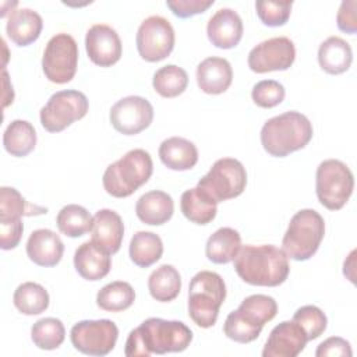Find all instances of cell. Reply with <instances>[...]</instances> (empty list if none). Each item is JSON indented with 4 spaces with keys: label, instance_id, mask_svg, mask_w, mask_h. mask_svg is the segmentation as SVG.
<instances>
[{
    "label": "cell",
    "instance_id": "cell-25",
    "mask_svg": "<svg viewBox=\"0 0 357 357\" xmlns=\"http://www.w3.org/2000/svg\"><path fill=\"white\" fill-rule=\"evenodd\" d=\"M159 158L167 169L184 172L197 165L198 149L194 142L183 137H170L162 141L159 146Z\"/></svg>",
    "mask_w": 357,
    "mask_h": 357
},
{
    "label": "cell",
    "instance_id": "cell-30",
    "mask_svg": "<svg viewBox=\"0 0 357 357\" xmlns=\"http://www.w3.org/2000/svg\"><path fill=\"white\" fill-rule=\"evenodd\" d=\"M130 258L139 268H149L162 258V238L152 231H137L130 241Z\"/></svg>",
    "mask_w": 357,
    "mask_h": 357
},
{
    "label": "cell",
    "instance_id": "cell-33",
    "mask_svg": "<svg viewBox=\"0 0 357 357\" xmlns=\"http://www.w3.org/2000/svg\"><path fill=\"white\" fill-rule=\"evenodd\" d=\"M15 308L25 315H38L49 307L47 290L35 282H25L20 284L13 296Z\"/></svg>",
    "mask_w": 357,
    "mask_h": 357
},
{
    "label": "cell",
    "instance_id": "cell-9",
    "mask_svg": "<svg viewBox=\"0 0 357 357\" xmlns=\"http://www.w3.org/2000/svg\"><path fill=\"white\" fill-rule=\"evenodd\" d=\"M245 167L234 158L218 159L197 184L216 204L238 197L245 190Z\"/></svg>",
    "mask_w": 357,
    "mask_h": 357
},
{
    "label": "cell",
    "instance_id": "cell-2",
    "mask_svg": "<svg viewBox=\"0 0 357 357\" xmlns=\"http://www.w3.org/2000/svg\"><path fill=\"white\" fill-rule=\"evenodd\" d=\"M234 271L248 284L275 287L287 279L290 266L282 248L272 244H248L236 255Z\"/></svg>",
    "mask_w": 357,
    "mask_h": 357
},
{
    "label": "cell",
    "instance_id": "cell-28",
    "mask_svg": "<svg viewBox=\"0 0 357 357\" xmlns=\"http://www.w3.org/2000/svg\"><path fill=\"white\" fill-rule=\"evenodd\" d=\"M240 248V233L231 227H220L208 238L205 254L213 264H229L234 261Z\"/></svg>",
    "mask_w": 357,
    "mask_h": 357
},
{
    "label": "cell",
    "instance_id": "cell-15",
    "mask_svg": "<svg viewBox=\"0 0 357 357\" xmlns=\"http://www.w3.org/2000/svg\"><path fill=\"white\" fill-rule=\"evenodd\" d=\"M116 131L124 135H135L148 128L153 120V107L142 96L130 95L117 100L109 114Z\"/></svg>",
    "mask_w": 357,
    "mask_h": 357
},
{
    "label": "cell",
    "instance_id": "cell-37",
    "mask_svg": "<svg viewBox=\"0 0 357 357\" xmlns=\"http://www.w3.org/2000/svg\"><path fill=\"white\" fill-rule=\"evenodd\" d=\"M66 329L60 319L47 317L36 321L31 328V339L38 349L54 350L64 342Z\"/></svg>",
    "mask_w": 357,
    "mask_h": 357
},
{
    "label": "cell",
    "instance_id": "cell-26",
    "mask_svg": "<svg viewBox=\"0 0 357 357\" xmlns=\"http://www.w3.org/2000/svg\"><path fill=\"white\" fill-rule=\"evenodd\" d=\"M353 61V52L350 45L339 38L329 36L319 45L318 49V63L324 71L328 74H342L347 71Z\"/></svg>",
    "mask_w": 357,
    "mask_h": 357
},
{
    "label": "cell",
    "instance_id": "cell-5",
    "mask_svg": "<svg viewBox=\"0 0 357 357\" xmlns=\"http://www.w3.org/2000/svg\"><path fill=\"white\" fill-rule=\"evenodd\" d=\"M153 162L145 149H131L103 173L102 183L106 192L116 198H126L134 194L152 176Z\"/></svg>",
    "mask_w": 357,
    "mask_h": 357
},
{
    "label": "cell",
    "instance_id": "cell-44",
    "mask_svg": "<svg viewBox=\"0 0 357 357\" xmlns=\"http://www.w3.org/2000/svg\"><path fill=\"white\" fill-rule=\"evenodd\" d=\"M353 354L350 343L339 336H332L324 340L315 350L317 357H326V356H346L350 357Z\"/></svg>",
    "mask_w": 357,
    "mask_h": 357
},
{
    "label": "cell",
    "instance_id": "cell-38",
    "mask_svg": "<svg viewBox=\"0 0 357 357\" xmlns=\"http://www.w3.org/2000/svg\"><path fill=\"white\" fill-rule=\"evenodd\" d=\"M293 321L297 322L303 328L308 340H314V339L319 337L325 332L326 325H328L326 315L317 305L300 307L294 312Z\"/></svg>",
    "mask_w": 357,
    "mask_h": 357
},
{
    "label": "cell",
    "instance_id": "cell-7",
    "mask_svg": "<svg viewBox=\"0 0 357 357\" xmlns=\"http://www.w3.org/2000/svg\"><path fill=\"white\" fill-rule=\"evenodd\" d=\"M324 234V218L314 209H301L290 219L282 240V250L287 258L307 261L318 251Z\"/></svg>",
    "mask_w": 357,
    "mask_h": 357
},
{
    "label": "cell",
    "instance_id": "cell-24",
    "mask_svg": "<svg viewBox=\"0 0 357 357\" xmlns=\"http://www.w3.org/2000/svg\"><path fill=\"white\" fill-rule=\"evenodd\" d=\"M174 212L173 198L160 190H152L141 195L135 204L138 219L151 226H160L172 219Z\"/></svg>",
    "mask_w": 357,
    "mask_h": 357
},
{
    "label": "cell",
    "instance_id": "cell-8",
    "mask_svg": "<svg viewBox=\"0 0 357 357\" xmlns=\"http://www.w3.org/2000/svg\"><path fill=\"white\" fill-rule=\"evenodd\" d=\"M354 188L351 170L339 159H326L319 163L315 174V190L321 205L329 211L342 209Z\"/></svg>",
    "mask_w": 357,
    "mask_h": 357
},
{
    "label": "cell",
    "instance_id": "cell-1",
    "mask_svg": "<svg viewBox=\"0 0 357 357\" xmlns=\"http://www.w3.org/2000/svg\"><path fill=\"white\" fill-rule=\"evenodd\" d=\"M192 340V331L181 321L148 318L132 329L126 340L127 357H149L184 351Z\"/></svg>",
    "mask_w": 357,
    "mask_h": 357
},
{
    "label": "cell",
    "instance_id": "cell-36",
    "mask_svg": "<svg viewBox=\"0 0 357 357\" xmlns=\"http://www.w3.org/2000/svg\"><path fill=\"white\" fill-rule=\"evenodd\" d=\"M152 85L160 96L176 98L187 89L188 75L184 68L176 64H167L153 74Z\"/></svg>",
    "mask_w": 357,
    "mask_h": 357
},
{
    "label": "cell",
    "instance_id": "cell-35",
    "mask_svg": "<svg viewBox=\"0 0 357 357\" xmlns=\"http://www.w3.org/2000/svg\"><path fill=\"white\" fill-rule=\"evenodd\" d=\"M93 216L77 204H68L60 209L56 218V225L59 230L68 237H81L92 229Z\"/></svg>",
    "mask_w": 357,
    "mask_h": 357
},
{
    "label": "cell",
    "instance_id": "cell-23",
    "mask_svg": "<svg viewBox=\"0 0 357 357\" xmlns=\"http://www.w3.org/2000/svg\"><path fill=\"white\" fill-rule=\"evenodd\" d=\"M42 28L43 21L36 11L18 8L11 11L6 24V33L17 46H28L40 36Z\"/></svg>",
    "mask_w": 357,
    "mask_h": 357
},
{
    "label": "cell",
    "instance_id": "cell-34",
    "mask_svg": "<svg viewBox=\"0 0 357 357\" xmlns=\"http://www.w3.org/2000/svg\"><path fill=\"white\" fill-rule=\"evenodd\" d=\"M134 300L135 291L132 286L123 280H116L103 286L96 294V305L110 312H120L130 308Z\"/></svg>",
    "mask_w": 357,
    "mask_h": 357
},
{
    "label": "cell",
    "instance_id": "cell-29",
    "mask_svg": "<svg viewBox=\"0 0 357 357\" xmlns=\"http://www.w3.org/2000/svg\"><path fill=\"white\" fill-rule=\"evenodd\" d=\"M4 149L15 158L31 153L36 145V131L26 120H13L3 134Z\"/></svg>",
    "mask_w": 357,
    "mask_h": 357
},
{
    "label": "cell",
    "instance_id": "cell-39",
    "mask_svg": "<svg viewBox=\"0 0 357 357\" xmlns=\"http://www.w3.org/2000/svg\"><path fill=\"white\" fill-rule=\"evenodd\" d=\"M286 95L284 86L275 79H264L252 86L251 98L254 103L264 109H271L283 102Z\"/></svg>",
    "mask_w": 357,
    "mask_h": 357
},
{
    "label": "cell",
    "instance_id": "cell-10",
    "mask_svg": "<svg viewBox=\"0 0 357 357\" xmlns=\"http://www.w3.org/2000/svg\"><path fill=\"white\" fill-rule=\"evenodd\" d=\"M88 107V99L82 92L75 89L59 91L40 109V124L49 132H60L85 117Z\"/></svg>",
    "mask_w": 357,
    "mask_h": 357
},
{
    "label": "cell",
    "instance_id": "cell-11",
    "mask_svg": "<svg viewBox=\"0 0 357 357\" xmlns=\"http://www.w3.org/2000/svg\"><path fill=\"white\" fill-rule=\"evenodd\" d=\"M78 66V46L75 39L64 32L52 36L42 56L45 77L53 84L70 82Z\"/></svg>",
    "mask_w": 357,
    "mask_h": 357
},
{
    "label": "cell",
    "instance_id": "cell-13",
    "mask_svg": "<svg viewBox=\"0 0 357 357\" xmlns=\"http://www.w3.org/2000/svg\"><path fill=\"white\" fill-rule=\"evenodd\" d=\"M137 50L149 63L166 59L174 47V29L169 20L160 15L145 18L137 31Z\"/></svg>",
    "mask_w": 357,
    "mask_h": 357
},
{
    "label": "cell",
    "instance_id": "cell-27",
    "mask_svg": "<svg viewBox=\"0 0 357 357\" xmlns=\"http://www.w3.org/2000/svg\"><path fill=\"white\" fill-rule=\"evenodd\" d=\"M216 202L199 187L190 188L181 194L180 209L183 215L195 225H208L216 216Z\"/></svg>",
    "mask_w": 357,
    "mask_h": 357
},
{
    "label": "cell",
    "instance_id": "cell-4",
    "mask_svg": "<svg viewBox=\"0 0 357 357\" xmlns=\"http://www.w3.org/2000/svg\"><path fill=\"white\" fill-rule=\"evenodd\" d=\"M276 312L278 304L273 297L251 294L227 315L223 332L237 343H251L259 336L264 325L276 317Z\"/></svg>",
    "mask_w": 357,
    "mask_h": 357
},
{
    "label": "cell",
    "instance_id": "cell-6",
    "mask_svg": "<svg viewBox=\"0 0 357 357\" xmlns=\"http://www.w3.org/2000/svg\"><path fill=\"white\" fill-rule=\"evenodd\" d=\"M226 298L223 278L212 271L195 273L188 286V315L201 328L216 324L219 308Z\"/></svg>",
    "mask_w": 357,
    "mask_h": 357
},
{
    "label": "cell",
    "instance_id": "cell-20",
    "mask_svg": "<svg viewBox=\"0 0 357 357\" xmlns=\"http://www.w3.org/2000/svg\"><path fill=\"white\" fill-rule=\"evenodd\" d=\"M64 244L59 234L49 229H36L26 241L28 258L39 266H54L61 261Z\"/></svg>",
    "mask_w": 357,
    "mask_h": 357
},
{
    "label": "cell",
    "instance_id": "cell-17",
    "mask_svg": "<svg viewBox=\"0 0 357 357\" xmlns=\"http://www.w3.org/2000/svg\"><path fill=\"white\" fill-rule=\"evenodd\" d=\"M308 339L303 328L291 321H283L276 325L264 346V357H296L298 356Z\"/></svg>",
    "mask_w": 357,
    "mask_h": 357
},
{
    "label": "cell",
    "instance_id": "cell-32",
    "mask_svg": "<svg viewBox=\"0 0 357 357\" xmlns=\"http://www.w3.org/2000/svg\"><path fill=\"white\" fill-rule=\"evenodd\" d=\"M47 212V208L29 204L15 188H0V220H14L22 216H36Z\"/></svg>",
    "mask_w": 357,
    "mask_h": 357
},
{
    "label": "cell",
    "instance_id": "cell-40",
    "mask_svg": "<svg viewBox=\"0 0 357 357\" xmlns=\"http://www.w3.org/2000/svg\"><path fill=\"white\" fill-rule=\"evenodd\" d=\"M293 1H257V15L268 26H282L287 22Z\"/></svg>",
    "mask_w": 357,
    "mask_h": 357
},
{
    "label": "cell",
    "instance_id": "cell-31",
    "mask_svg": "<svg viewBox=\"0 0 357 357\" xmlns=\"http://www.w3.org/2000/svg\"><path fill=\"white\" fill-rule=\"evenodd\" d=\"M148 289L156 301H172L181 290V276L173 265L163 264L149 275Z\"/></svg>",
    "mask_w": 357,
    "mask_h": 357
},
{
    "label": "cell",
    "instance_id": "cell-18",
    "mask_svg": "<svg viewBox=\"0 0 357 357\" xmlns=\"http://www.w3.org/2000/svg\"><path fill=\"white\" fill-rule=\"evenodd\" d=\"M243 21L231 8L218 10L208 21L206 35L209 42L219 49H231L243 38Z\"/></svg>",
    "mask_w": 357,
    "mask_h": 357
},
{
    "label": "cell",
    "instance_id": "cell-42",
    "mask_svg": "<svg viewBox=\"0 0 357 357\" xmlns=\"http://www.w3.org/2000/svg\"><path fill=\"white\" fill-rule=\"evenodd\" d=\"M24 225L21 219L0 220V247L1 250L15 248L22 237Z\"/></svg>",
    "mask_w": 357,
    "mask_h": 357
},
{
    "label": "cell",
    "instance_id": "cell-3",
    "mask_svg": "<svg viewBox=\"0 0 357 357\" xmlns=\"http://www.w3.org/2000/svg\"><path fill=\"white\" fill-rule=\"evenodd\" d=\"M312 124L300 112H284L265 121L261 128L264 149L276 158H284L303 149L312 138Z\"/></svg>",
    "mask_w": 357,
    "mask_h": 357
},
{
    "label": "cell",
    "instance_id": "cell-22",
    "mask_svg": "<svg viewBox=\"0 0 357 357\" xmlns=\"http://www.w3.org/2000/svg\"><path fill=\"white\" fill-rule=\"evenodd\" d=\"M74 266L82 279L91 282L100 280L110 272V254L100 250L92 241H85L75 250Z\"/></svg>",
    "mask_w": 357,
    "mask_h": 357
},
{
    "label": "cell",
    "instance_id": "cell-16",
    "mask_svg": "<svg viewBox=\"0 0 357 357\" xmlns=\"http://www.w3.org/2000/svg\"><path fill=\"white\" fill-rule=\"evenodd\" d=\"M85 49L89 60L100 67H110L116 64L123 52L119 33L106 24H95L88 29L85 36Z\"/></svg>",
    "mask_w": 357,
    "mask_h": 357
},
{
    "label": "cell",
    "instance_id": "cell-19",
    "mask_svg": "<svg viewBox=\"0 0 357 357\" xmlns=\"http://www.w3.org/2000/svg\"><path fill=\"white\" fill-rule=\"evenodd\" d=\"M124 237V225L120 215L112 209H99L93 215L91 241L105 252L116 254Z\"/></svg>",
    "mask_w": 357,
    "mask_h": 357
},
{
    "label": "cell",
    "instance_id": "cell-21",
    "mask_svg": "<svg viewBox=\"0 0 357 357\" xmlns=\"http://www.w3.org/2000/svg\"><path fill=\"white\" fill-rule=\"evenodd\" d=\"M233 81L230 63L223 57H206L197 67V84L209 95H219L229 89Z\"/></svg>",
    "mask_w": 357,
    "mask_h": 357
},
{
    "label": "cell",
    "instance_id": "cell-12",
    "mask_svg": "<svg viewBox=\"0 0 357 357\" xmlns=\"http://www.w3.org/2000/svg\"><path fill=\"white\" fill-rule=\"evenodd\" d=\"M119 328L110 319H85L77 322L70 332L73 346L88 356H106L117 342Z\"/></svg>",
    "mask_w": 357,
    "mask_h": 357
},
{
    "label": "cell",
    "instance_id": "cell-43",
    "mask_svg": "<svg viewBox=\"0 0 357 357\" xmlns=\"http://www.w3.org/2000/svg\"><path fill=\"white\" fill-rule=\"evenodd\" d=\"M356 8H357V1L356 0H344L342 1L336 22L337 28L342 32L354 35L357 32V15H356Z\"/></svg>",
    "mask_w": 357,
    "mask_h": 357
},
{
    "label": "cell",
    "instance_id": "cell-41",
    "mask_svg": "<svg viewBox=\"0 0 357 357\" xmlns=\"http://www.w3.org/2000/svg\"><path fill=\"white\" fill-rule=\"evenodd\" d=\"M213 3V0H167L166 6L176 17L188 18L205 13Z\"/></svg>",
    "mask_w": 357,
    "mask_h": 357
},
{
    "label": "cell",
    "instance_id": "cell-14",
    "mask_svg": "<svg viewBox=\"0 0 357 357\" xmlns=\"http://www.w3.org/2000/svg\"><path fill=\"white\" fill-rule=\"evenodd\" d=\"M296 60V47L287 36H275L258 43L248 53V67L257 74L284 71Z\"/></svg>",
    "mask_w": 357,
    "mask_h": 357
}]
</instances>
